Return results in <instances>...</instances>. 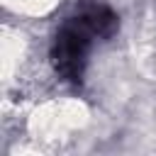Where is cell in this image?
<instances>
[{
  "mask_svg": "<svg viewBox=\"0 0 156 156\" xmlns=\"http://www.w3.org/2000/svg\"><path fill=\"white\" fill-rule=\"evenodd\" d=\"M119 29L115 10L102 0H78L76 12L56 29L51 63L68 83H80L95 39H110Z\"/></svg>",
  "mask_w": 156,
  "mask_h": 156,
  "instance_id": "1",
  "label": "cell"
}]
</instances>
